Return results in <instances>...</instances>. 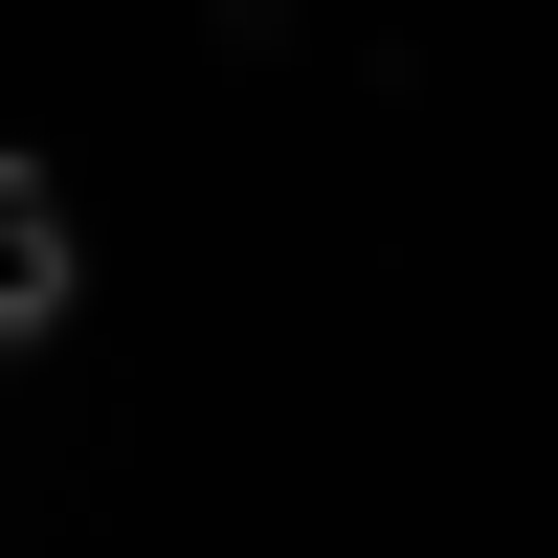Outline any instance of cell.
<instances>
[{"mask_svg": "<svg viewBox=\"0 0 558 558\" xmlns=\"http://www.w3.org/2000/svg\"><path fill=\"white\" fill-rule=\"evenodd\" d=\"M68 291H89L68 179H45V157H0V357H45V336H68Z\"/></svg>", "mask_w": 558, "mask_h": 558, "instance_id": "1", "label": "cell"}]
</instances>
